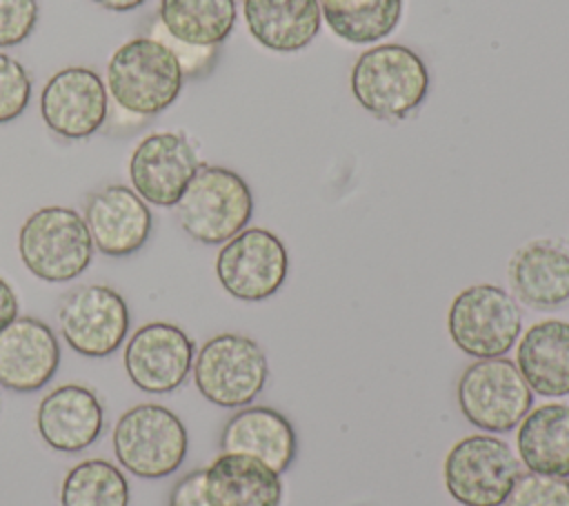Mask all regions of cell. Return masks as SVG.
Returning a JSON list of instances; mask_svg holds the SVG:
<instances>
[{
	"instance_id": "1",
	"label": "cell",
	"mask_w": 569,
	"mask_h": 506,
	"mask_svg": "<svg viewBox=\"0 0 569 506\" xmlns=\"http://www.w3.org/2000/svg\"><path fill=\"white\" fill-rule=\"evenodd\" d=\"M104 87L111 107L151 120L180 98L184 73L171 49L144 33L111 53Z\"/></svg>"
},
{
	"instance_id": "2",
	"label": "cell",
	"mask_w": 569,
	"mask_h": 506,
	"mask_svg": "<svg viewBox=\"0 0 569 506\" xmlns=\"http://www.w3.org/2000/svg\"><path fill=\"white\" fill-rule=\"evenodd\" d=\"M349 87L356 102L378 120H407L425 102L429 71L422 58L398 42L367 47L351 64Z\"/></svg>"
},
{
	"instance_id": "3",
	"label": "cell",
	"mask_w": 569,
	"mask_h": 506,
	"mask_svg": "<svg viewBox=\"0 0 569 506\" xmlns=\"http://www.w3.org/2000/svg\"><path fill=\"white\" fill-rule=\"evenodd\" d=\"M173 209L180 229L191 240L218 246L249 226L253 193L240 173L218 164H200Z\"/></svg>"
},
{
	"instance_id": "4",
	"label": "cell",
	"mask_w": 569,
	"mask_h": 506,
	"mask_svg": "<svg viewBox=\"0 0 569 506\" xmlns=\"http://www.w3.org/2000/svg\"><path fill=\"white\" fill-rule=\"evenodd\" d=\"M93 251L84 217L69 206H40L18 231V255L24 269L49 284L80 277L91 266Z\"/></svg>"
},
{
	"instance_id": "5",
	"label": "cell",
	"mask_w": 569,
	"mask_h": 506,
	"mask_svg": "<svg viewBox=\"0 0 569 506\" xmlns=\"http://www.w3.org/2000/svg\"><path fill=\"white\" fill-rule=\"evenodd\" d=\"M111 444L124 470L142 479H162L182 466L189 435L171 408L144 402L118 417Z\"/></svg>"
},
{
	"instance_id": "6",
	"label": "cell",
	"mask_w": 569,
	"mask_h": 506,
	"mask_svg": "<svg viewBox=\"0 0 569 506\" xmlns=\"http://www.w3.org/2000/svg\"><path fill=\"white\" fill-rule=\"evenodd\" d=\"M198 393L220 408L249 406L264 388L269 362L262 346L242 333L209 337L193 357Z\"/></svg>"
},
{
	"instance_id": "7",
	"label": "cell",
	"mask_w": 569,
	"mask_h": 506,
	"mask_svg": "<svg viewBox=\"0 0 569 506\" xmlns=\"http://www.w3.org/2000/svg\"><path fill=\"white\" fill-rule=\"evenodd\" d=\"M447 331L453 346L469 357H502L522 333V313L502 286L471 284L451 300Z\"/></svg>"
},
{
	"instance_id": "8",
	"label": "cell",
	"mask_w": 569,
	"mask_h": 506,
	"mask_svg": "<svg viewBox=\"0 0 569 506\" xmlns=\"http://www.w3.org/2000/svg\"><path fill=\"white\" fill-rule=\"evenodd\" d=\"M520 473L511 446L489 433L458 439L442 464L445 488L462 506H502Z\"/></svg>"
},
{
	"instance_id": "9",
	"label": "cell",
	"mask_w": 569,
	"mask_h": 506,
	"mask_svg": "<svg viewBox=\"0 0 569 506\" xmlns=\"http://www.w3.org/2000/svg\"><path fill=\"white\" fill-rule=\"evenodd\" d=\"M462 417L485 433L513 431L533 408V393L516 362L502 357L476 360L456 384Z\"/></svg>"
},
{
	"instance_id": "10",
	"label": "cell",
	"mask_w": 569,
	"mask_h": 506,
	"mask_svg": "<svg viewBox=\"0 0 569 506\" xmlns=\"http://www.w3.org/2000/svg\"><path fill=\"white\" fill-rule=\"evenodd\" d=\"M127 300L107 284H80L58 302V331L67 346L84 357L116 353L129 335Z\"/></svg>"
},
{
	"instance_id": "11",
	"label": "cell",
	"mask_w": 569,
	"mask_h": 506,
	"mask_svg": "<svg viewBox=\"0 0 569 506\" xmlns=\"http://www.w3.org/2000/svg\"><path fill=\"white\" fill-rule=\"evenodd\" d=\"M289 273L284 242L269 229L247 226L216 255L220 286L240 302H262L276 295Z\"/></svg>"
},
{
	"instance_id": "12",
	"label": "cell",
	"mask_w": 569,
	"mask_h": 506,
	"mask_svg": "<svg viewBox=\"0 0 569 506\" xmlns=\"http://www.w3.org/2000/svg\"><path fill=\"white\" fill-rule=\"evenodd\" d=\"M107 115L109 93L102 75L91 67H62L40 91V118L62 140H84L98 133Z\"/></svg>"
},
{
	"instance_id": "13",
	"label": "cell",
	"mask_w": 569,
	"mask_h": 506,
	"mask_svg": "<svg viewBox=\"0 0 569 506\" xmlns=\"http://www.w3.org/2000/svg\"><path fill=\"white\" fill-rule=\"evenodd\" d=\"M193 142L182 131H153L129 155L131 189L153 206L171 209L200 169Z\"/></svg>"
},
{
	"instance_id": "14",
	"label": "cell",
	"mask_w": 569,
	"mask_h": 506,
	"mask_svg": "<svg viewBox=\"0 0 569 506\" xmlns=\"http://www.w3.org/2000/svg\"><path fill=\"white\" fill-rule=\"evenodd\" d=\"M196 344L171 322H147L124 344V371L144 393L162 395L180 388L191 373Z\"/></svg>"
},
{
	"instance_id": "15",
	"label": "cell",
	"mask_w": 569,
	"mask_h": 506,
	"mask_svg": "<svg viewBox=\"0 0 569 506\" xmlns=\"http://www.w3.org/2000/svg\"><path fill=\"white\" fill-rule=\"evenodd\" d=\"M82 217L93 240V249L107 257L138 253L153 229L149 204L124 184L96 189L84 202Z\"/></svg>"
},
{
	"instance_id": "16",
	"label": "cell",
	"mask_w": 569,
	"mask_h": 506,
	"mask_svg": "<svg viewBox=\"0 0 569 506\" xmlns=\"http://www.w3.org/2000/svg\"><path fill=\"white\" fill-rule=\"evenodd\" d=\"M60 366L53 328L31 315H18L0 331V386L33 393L47 386Z\"/></svg>"
},
{
	"instance_id": "17",
	"label": "cell",
	"mask_w": 569,
	"mask_h": 506,
	"mask_svg": "<svg viewBox=\"0 0 569 506\" xmlns=\"http://www.w3.org/2000/svg\"><path fill=\"white\" fill-rule=\"evenodd\" d=\"M40 439L58 453L89 448L104 428V406L84 384H62L49 391L36 408Z\"/></svg>"
},
{
	"instance_id": "18",
	"label": "cell",
	"mask_w": 569,
	"mask_h": 506,
	"mask_svg": "<svg viewBox=\"0 0 569 506\" xmlns=\"http://www.w3.org/2000/svg\"><path fill=\"white\" fill-rule=\"evenodd\" d=\"M507 280L516 302L533 311L569 304V249L562 242L538 237L513 251Z\"/></svg>"
},
{
	"instance_id": "19",
	"label": "cell",
	"mask_w": 569,
	"mask_h": 506,
	"mask_svg": "<svg viewBox=\"0 0 569 506\" xmlns=\"http://www.w3.org/2000/svg\"><path fill=\"white\" fill-rule=\"evenodd\" d=\"M220 451L260 459L276 473H284L298 451L293 424L271 406H242L220 431Z\"/></svg>"
},
{
	"instance_id": "20",
	"label": "cell",
	"mask_w": 569,
	"mask_h": 506,
	"mask_svg": "<svg viewBox=\"0 0 569 506\" xmlns=\"http://www.w3.org/2000/svg\"><path fill=\"white\" fill-rule=\"evenodd\" d=\"M516 366L531 393L569 395V322L547 317L525 328L516 342Z\"/></svg>"
},
{
	"instance_id": "21",
	"label": "cell",
	"mask_w": 569,
	"mask_h": 506,
	"mask_svg": "<svg viewBox=\"0 0 569 506\" xmlns=\"http://www.w3.org/2000/svg\"><path fill=\"white\" fill-rule=\"evenodd\" d=\"M242 18L249 36L273 53L307 49L322 27L318 0H242Z\"/></svg>"
},
{
	"instance_id": "22",
	"label": "cell",
	"mask_w": 569,
	"mask_h": 506,
	"mask_svg": "<svg viewBox=\"0 0 569 506\" xmlns=\"http://www.w3.org/2000/svg\"><path fill=\"white\" fill-rule=\"evenodd\" d=\"M204 488L211 506H280L282 479L256 457L220 453L204 468Z\"/></svg>"
},
{
	"instance_id": "23",
	"label": "cell",
	"mask_w": 569,
	"mask_h": 506,
	"mask_svg": "<svg viewBox=\"0 0 569 506\" xmlns=\"http://www.w3.org/2000/svg\"><path fill=\"white\" fill-rule=\"evenodd\" d=\"M516 428L518 459L527 470L569 477V404H540Z\"/></svg>"
},
{
	"instance_id": "24",
	"label": "cell",
	"mask_w": 569,
	"mask_h": 506,
	"mask_svg": "<svg viewBox=\"0 0 569 506\" xmlns=\"http://www.w3.org/2000/svg\"><path fill=\"white\" fill-rule=\"evenodd\" d=\"M158 24L178 42L220 49L238 20L236 0H160Z\"/></svg>"
},
{
	"instance_id": "25",
	"label": "cell",
	"mask_w": 569,
	"mask_h": 506,
	"mask_svg": "<svg viewBox=\"0 0 569 506\" xmlns=\"http://www.w3.org/2000/svg\"><path fill=\"white\" fill-rule=\"evenodd\" d=\"M322 22L349 44H378L402 20L405 0H318Z\"/></svg>"
},
{
	"instance_id": "26",
	"label": "cell",
	"mask_w": 569,
	"mask_h": 506,
	"mask_svg": "<svg viewBox=\"0 0 569 506\" xmlns=\"http://www.w3.org/2000/svg\"><path fill=\"white\" fill-rule=\"evenodd\" d=\"M60 506H129V482L107 459L78 462L60 484Z\"/></svg>"
},
{
	"instance_id": "27",
	"label": "cell",
	"mask_w": 569,
	"mask_h": 506,
	"mask_svg": "<svg viewBox=\"0 0 569 506\" xmlns=\"http://www.w3.org/2000/svg\"><path fill=\"white\" fill-rule=\"evenodd\" d=\"M502 506H569V477L520 473Z\"/></svg>"
},
{
	"instance_id": "28",
	"label": "cell",
	"mask_w": 569,
	"mask_h": 506,
	"mask_svg": "<svg viewBox=\"0 0 569 506\" xmlns=\"http://www.w3.org/2000/svg\"><path fill=\"white\" fill-rule=\"evenodd\" d=\"M31 102V75L20 60L0 51V124L18 120Z\"/></svg>"
},
{
	"instance_id": "29",
	"label": "cell",
	"mask_w": 569,
	"mask_h": 506,
	"mask_svg": "<svg viewBox=\"0 0 569 506\" xmlns=\"http://www.w3.org/2000/svg\"><path fill=\"white\" fill-rule=\"evenodd\" d=\"M38 0H0V49L18 47L38 24Z\"/></svg>"
},
{
	"instance_id": "30",
	"label": "cell",
	"mask_w": 569,
	"mask_h": 506,
	"mask_svg": "<svg viewBox=\"0 0 569 506\" xmlns=\"http://www.w3.org/2000/svg\"><path fill=\"white\" fill-rule=\"evenodd\" d=\"M147 36L160 40L164 47L171 49V53L178 58V62L182 67L184 78L207 75L213 69L216 60H218V49H200V47H189L184 42H178V40H173L171 36L164 33V29L158 24L156 18L149 22Z\"/></svg>"
},
{
	"instance_id": "31",
	"label": "cell",
	"mask_w": 569,
	"mask_h": 506,
	"mask_svg": "<svg viewBox=\"0 0 569 506\" xmlns=\"http://www.w3.org/2000/svg\"><path fill=\"white\" fill-rule=\"evenodd\" d=\"M169 506H211L204 488V468L189 470L171 486Z\"/></svg>"
},
{
	"instance_id": "32",
	"label": "cell",
	"mask_w": 569,
	"mask_h": 506,
	"mask_svg": "<svg viewBox=\"0 0 569 506\" xmlns=\"http://www.w3.org/2000/svg\"><path fill=\"white\" fill-rule=\"evenodd\" d=\"M18 311L20 302L13 286L4 277H0V331L18 317Z\"/></svg>"
},
{
	"instance_id": "33",
	"label": "cell",
	"mask_w": 569,
	"mask_h": 506,
	"mask_svg": "<svg viewBox=\"0 0 569 506\" xmlns=\"http://www.w3.org/2000/svg\"><path fill=\"white\" fill-rule=\"evenodd\" d=\"M98 7L107 9V11H116V13H124V11H133L138 7H142L147 0H91Z\"/></svg>"
}]
</instances>
